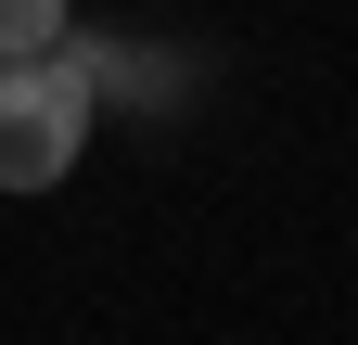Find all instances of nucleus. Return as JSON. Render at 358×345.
Segmentation results:
<instances>
[{
    "instance_id": "7ed1b4c3",
    "label": "nucleus",
    "mask_w": 358,
    "mask_h": 345,
    "mask_svg": "<svg viewBox=\"0 0 358 345\" xmlns=\"http://www.w3.org/2000/svg\"><path fill=\"white\" fill-rule=\"evenodd\" d=\"M0 77H13V64H0Z\"/></svg>"
},
{
    "instance_id": "f257e3e1",
    "label": "nucleus",
    "mask_w": 358,
    "mask_h": 345,
    "mask_svg": "<svg viewBox=\"0 0 358 345\" xmlns=\"http://www.w3.org/2000/svg\"><path fill=\"white\" fill-rule=\"evenodd\" d=\"M77 141H90V90L77 77H52V64L0 77V192H52L77 166Z\"/></svg>"
},
{
    "instance_id": "f03ea898",
    "label": "nucleus",
    "mask_w": 358,
    "mask_h": 345,
    "mask_svg": "<svg viewBox=\"0 0 358 345\" xmlns=\"http://www.w3.org/2000/svg\"><path fill=\"white\" fill-rule=\"evenodd\" d=\"M64 26H77V0H0V64H38Z\"/></svg>"
}]
</instances>
